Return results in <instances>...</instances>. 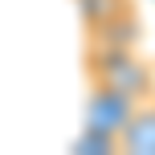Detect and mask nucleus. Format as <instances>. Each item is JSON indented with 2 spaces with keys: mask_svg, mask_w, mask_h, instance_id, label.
Masks as SVG:
<instances>
[{
  "mask_svg": "<svg viewBox=\"0 0 155 155\" xmlns=\"http://www.w3.org/2000/svg\"><path fill=\"white\" fill-rule=\"evenodd\" d=\"M86 78H90V86L114 90V94H123L131 102L155 98V70L131 45H90V53H86Z\"/></svg>",
  "mask_w": 155,
  "mask_h": 155,
  "instance_id": "f257e3e1",
  "label": "nucleus"
},
{
  "mask_svg": "<svg viewBox=\"0 0 155 155\" xmlns=\"http://www.w3.org/2000/svg\"><path fill=\"white\" fill-rule=\"evenodd\" d=\"M90 45H131L139 37L135 0H78Z\"/></svg>",
  "mask_w": 155,
  "mask_h": 155,
  "instance_id": "f03ea898",
  "label": "nucleus"
},
{
  "mask_svg": "<svg viewBox=\"0 0 155 155\" xmlns=\"http://www.w3.org/2000/svg\"><path fill=\"white\" fill-rule=\"evenodd\" d=\"M135 102L123 98L114 90H102V86H90V102H86V131L102 135V139L114 143V135L123 131V123L131 118Z\"/></svg>",
  "mask_w": 155,
  "mask_h": 155,
  "instance_id": "7ed1b4c3",
  "label": "nucleus"
},
{
  "mask_svg": "<svg viewBox=\"0 0 155 155\" xmlns=\"http://www.w3.org/2000/svg\"><path fill=\"white\" fill-rule=\"evenodd\" d=\"M114 151H127V155H155V98L135 102L131 118H127L123 131L114 135Z\"/></svg>",
  "mask_w": 155,
  "mask_h": 155,
  "instance_id": "20e7f679",
  "label": "nucleus"
}]
</instances>
